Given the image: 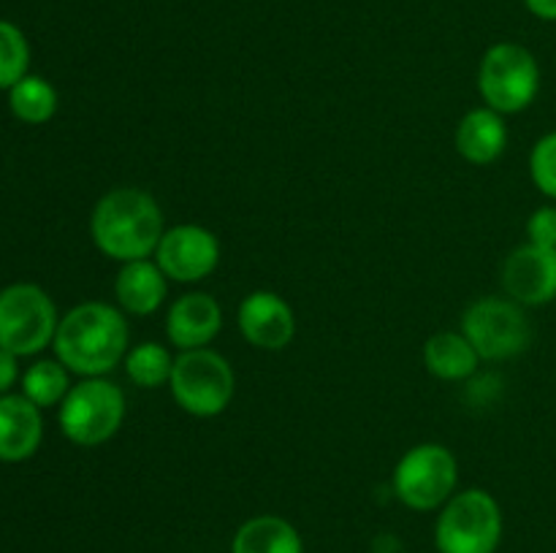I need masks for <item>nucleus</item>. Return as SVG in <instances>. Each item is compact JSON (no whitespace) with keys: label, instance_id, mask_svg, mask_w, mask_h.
Segmentation results:
<instances>
[{"label":"nucleus","instance_id":"1","mask_svg":"<svg viewBox=\"0 0 556 553\" xmlns=\"http://www.w3.org/2000/svg\"><path fill=\"white\" fill-rule=\"evenodd\" d=\"M52 347L68 372L101 377L128 356V323L112 304L85 301L60 320Z\"/></svg>","mask_w":556,"mask_h":553},{"label":"nucleus","instance_id":"2","mask_svg":"<svg viewBox=\"0 0 556 553\" xmlns=\"http://www.w3.org/2000/svg\"><path fill=\"white\" fill-rule=\"evenodd\" d=\"M96 247L114 260L150 258L161 244L163 211L150 193L139 188L109 190L90 217Z\"/></svg>","mask_w":556,"mask_h":553},{"label":"nucleus","instance_id":"3","mask_svg":"<svg viewBox=\"0 0 556 553\" xmlns=\"http://www.w3.org/2000/svg\"><path fill=\"white\" fill-rule=\"evenodd\" d=\"M503 540V510L483 488H470L445 502L434 526L440 553H497Z\"/></svg>","mask_w":556,"mask_h":553},{"label":"nucleus","instance_id":"4","mask_svg":"<svg viewBox=\"0 0 556 553\" xmlns=\"http://www.w3.org/2000/svg\"><path fill=\"white\" fill-rule=\"evenodd\" d=\"M125 417V396L103 377H85L71 385L60 401V428L79 448H96L119 432Z\"/></svg>","mask_w":556,"mask_h":553},{"label":"nucleus","instance_id":"5","mask_svg":"<svg viewBox=\"0 0 556 553\" xmlns=\"http://www.w3.org/2000/svg\"><path fill=\"white\" fill-rule=\"evenodd\" d=\"M168 383H172L174 401L193 417L220 415L231 404L233 390H237L231 363L210 347L185 350L174 361Z\"/></svg>","mask_w":556,"mask_h":553},{"label":"nucleus","instance_id":"6","mask_svg":"<svg viewBox=\"0 0 556 553\" xmlns=\"http://www.w3.org/2000/svg\"><path fill=\"white\" fill-rule=\"evenodd\" d=\"M478 90L494 112H525L541 90V68L535 54L521 43L489 47L478 68Z\"/></svg>","mask_w":556,"mask_h":553},{"label":"nucleus","instance_id":"7","mask_svg":"<svg viewBox=\"0 0 556 553\" xmlns=\"http://www.w3.org/2000/svg\"><path fill=\"white\" fill-rule=\"evenodd\" d=\"M58 309L47 291L16 282L0 291V347L20 356H36L58 334Z\"/></svg>","mask_w":556,"mask_h":553},{"label":"nucleus","instance_id":"8","mask_svg":"<svg viewBox=\"0 0 556 553\" xmlns=\"http://www.w3.org/2000/svg\"><path fill=\"white\" fill-rule=\"evenodd\" d=\"M462 334L467 336L476 352L486 361L514 358L530 347L532 329L521 304L514 298L486 296L462 314Z\"/></svg>","mask_w":556,"mask_h":553},{"label":"nucleus","instance_id":"9","mask_svg":"<svg viewBox=\"0 0 556 553\" xmlns=\"http://www.w3.org/2000/svg\"><path fill=\"white\" fill-rule=\"evenodd\" d=\"M459 464L445 445L424 442L407 450L394 470V491L402 504L427 513L454 497Z\"/></svg>","mask_w":556,"mask_h":553},{"label":"nucleus","instance_id":"10","mask_svg":"<svg viewBox=\"0 0 556 553\" xmlns=\"http://www.w3.org/2000/svg\"><path fill=\"white\" fill-rule=\"evenodd\" d=\"M155 258V263L161 266L168 280L201 282L217 269L220 244L210 228L185 222V226H174L163 233Z\"/></svg>","mask_w":556,"mask_h":553},{"label":"nucleus","instance_id":"11","mask_svg":"<svg viewBox=\"0 0 556 553\" xmlns=\"http://www.w3.org/2000/svg\"><path fill=\"white\" fill-rule=\"evenodd\" d=\"M503 287L521 307H541L556 298V249L521 244L505 258Z\"/></svg>","mask_w":556,"mask_h":553},{"label":"nucleus","instance_id":"12","mask_svg":"<svg viewBox=\"0 0 556 553\" xmlns=\"http://www.w3.org/2000/svg\"><path fill=\"white\" fill-rule=\"evenodd\" d=\"M239 331L244 339L261 350H282L296 334L293 309L282 296L271 291H255L242 298L237 312Z\"/></svg>","mask_w":556,"mask_h":553},{"label":"nucleus","instance_id":"13","mask_svg":"<svg viewBox=\"0 0 556 553\" xmlns=\"http://www.w3.org/2000/svg\"><path fill=\"white\" fill-rule=\"evenodd\" d=\"M223 329V309L210 293H185L166 314V336L179 350L206 347Z\"/></svg>","mask_w":556,"mask_h":553},{"label":"nucleus","instance_id":"14","mask_svg":"<svg viewBox=\"0 0 556 553\" xmlns=\"http://www.w3.org/2000/svg\"><path fill=\"white\" fill-rule=\"evenodd\" d=\"M43 437L41 407L33 404L27 396H0V461L16 464L36 455Z\"/></svg>","mask_w":556,"mask_h":553},{"label":"nucleus","instance_id":"15","mask_svg":"<svg viewBox=\"0 0 556 553\" xmlns=\"http://www.w3.org/2000/svg\"><path fill=\"white\" fill-rule=\"evenodd\" d=\"M456 152L472 166H489L497 160L508 146V128L503 114L494 108H472L456 125Z\"/></svg>","mask_w":556,"mask_h":553},{"label":"nucleus","instance_id":"16","mask_svg":"<svg viewBox=\"0 0 556 553\" xmlns=\"http://www.w3.org/2000/svg\"><path fill=\"white\" fill-rule=\"evenodd\" d=\"M168 291V276L163 274V269L152 260H128L123 263V269L117 271V280H114V296H117L119 307L130 314H152L161 309L163 298Z\"/></svg>","mask_w":556,"mask_h":553},{"label":"nucleus","instance_id":"17","mask_svg":"<svg viewBox=\"0 0 556 553\" xmlns=\"http://www.w3.org/2000/svg\"><path fill=\"white\" fill-rule=\"evenodd\" d=\"M478 361L481 356L476 352V347L467 342V336L456 334V331H440V334L429 336L427 345H424V363H427L429 372L440 380H467L470 374H476Z\"/></svg>","mask_w":556,"mask_h":553},{"label":"nucleus","instance_id":"18","mask_svg":"<svg viewBox=\"0 0 556 553\" xmlns=\"http://www.w3.org/2000/svg\"><path fill=\"white\" fill-rule=\"evenodd\" d=\"M231 553H304L302 537L280 515H258L239 526Z\"/></svg>","mask_w":556,"mask_h":553},{"label":"nucleus","instance_id":"19","mask_svg":"<svg viewBox=\"0 0 556 553\" xmlns=\"http://www.w3.org/2000/svg\"><path fill=\"white\" fill-rule=\"evenodd\" d=\"M9 106L22 123L41 125L58 112V92L43 76L27 74L9 90Z\"/></svg>","mask_w":556,"mask_h":553},{"label":"nucleus","instance_id":"20","mask_svg":"<svg viewBox=\"0 0 556 553\" xmlns=\"http://www.w3.org/2000/svg\"><path fill=\"white\" fill-rule=\"evenodd\" d=\"M174 361L168 347L157 345V342H141V345L130 347L125 356V372H128L130 383L139 388H161L172 380Z\"/></svg>","mask_w":556,"mask_h":553},{"label":"nucleus","instance_id":"21","mask_svg":"<svg viewBox=\"0 0 556 553\" xmlns=\"http://www.w3.org/2000/svg\"><path fill=\"white\" fill-rule=\"evenodd\" d=\"M68 390V369L60 361H36L22 374V396L36 407L60 404Z\"/></svg>","mask_w":556,"mask_h":553},{"label":"nucleus","instance_id":"22","mask_svg":"<svg viewBox=\"0 0 556 553\" xmlns=\"http://www.w3.org/2000/svg\"><path fill=\"white\" fill-rule=\"evenodd\" d=\"M30 65V47L25 33L11 22L0 20V90H11L27 76Z\"/></svg>","mask_w":556,"mask_h":553},{"label":"nucleus","instance_id":"23","mask_svg":"<svg viewBox=\"0 0 556 553\" xmlns=\"http://www.w3.org/2000/svg\"><path fill=\"white\" fill-rule=\"evenodd\" d=\"M530 177L543 195L556 201V130L546 133L530 152Z\"/></svg>","mask_w":556,"mask_h":553},{"label":"nucleus","instance_id":"24","mask_svg":"<svg viewBox=\"0 0 556 553\" xmlns=\"http://www.w3.org/2000/svg\"><path fill=\"white\" fill-rule=\"evenodd\" d=\"M527 239L538 247L556 249V206H541L538 211H532V217L527 220Z\"/></svg>","mask_w":556,"mask_h":553},{"label":"nucleus","instance_id":"25","mask_svg":"<svg viewBox=\"0 0 556 553\" xmlns=\"http://www.w3.org/2000/svg\"><path fill=\"white\" fill-rule=\"evenodd\" d=\"M16 380V356L0 347V396L14 385Z\"/></svg>","mask_w":556,"mask_h":553},{"label":"nucleus","instance_id":"26","mask_svg":"<svg viewBox=\"0 0 556 553\" xmlns=\"http://www.w3.org/2000/svg\"><path fill=\"white\" fill-rule=\"evenodd\" d=\"M525 5L530 9V14L538 16V20L556 22V0H525Z\"/></svg>","mask_w":556,"mask_h":553}]
</instances>
